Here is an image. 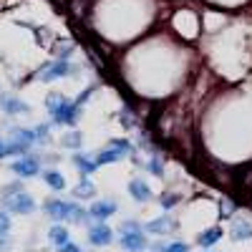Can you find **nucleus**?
Wrapping results in <instances>:
<instances>
[{"label":"nucleus","instance_id":"obj_1","mask_svg":"<svg viewBox=\"0 0 252 252\" xmlns=\"http://www.w3.org/2000/svg\"><path fill=\"white\" fill-rule=\"evenodd\" d=\"M43 212L56 222H73V224H83V222H89V212L83 209L78 202H66V199H48L43 204Z\"/></svg>","mask_w":252,"mask_h":252},{"label":"nucleus","instance_id":"obj_2","mask_svg":"<svg viewBox=\"0 0 252 252\" xmlns=\"http://www.w3.org/2000/svg\"><path fill=\"white\" fill-rule=\"evenodd\" d=\"M119 245L124 252H146L149 240H146L144 224H139L136 220H124L119 227Z\"/></svg>","mask_w":252,"mask_h":252},{"label":"nucleus","instance_id":"obj_3","mask_svg":"<svg viewBox=\"0 0 252 252\" xmlns=\"http://www.w3.org/2000/svg\"><path fill=\"white\" fill-rule=\"evenodd\" d=\"M73 73H78V66H73L71 61H53V63L40 68L38 81L40 83H53L58 78H66V76H73Z\"/></svg>","mask_w":252,"mask_h":252},{"label":"nucleus","instance_id":"obj_4","mask_svg":"<svg viewBox=\"0 0 252 252\" xmlns=\"http://www.w3.org/2000/svg\"><path fill=\"white\" fill-rule=\"evenodd\" d=\"M51 116H53V124H58V126H76L81 119V106L76 101L63 98V103L56 111H51Z\"/></svg>","mask_w":252,"mask_h":252},{"label":"nucleus","instance_id":"obj_5","mask_svg":"<svg viewBox=\"0 0 252 252\" xmlns=\"http://www.w3.org/2000/svg\"><path fill=\"white\" fill-rule=\"evenodd\" d=\"M3 207L13 215H33L35 212V199L28 192H18L13 197H3Z\"/></svg>","mask_w":252,"mask_h":252},{"label":"nucleus","instance_id":"obj_6","mask_svg":"<svg viewBox=\"0 0 252 252\" xmlns=\"http://www.w3.org/2000/svg\"><path fill=\"white\" fill-rule=\"evenodd\" d=\"M89 245L94 247H109L114 242V229L106 224V222H94L89 224Z\"/></svg>","mask_w":252,"mask_h":252},{"label":"nucleus","instance_id":"obj_7","mask_svg":"<svg viewBox=\"0 0 252 252\" xmlns=\"http://www.w3.org/2000/svg\"><path fill=\"white\" fill-rule=\"evenodd\" d=\"M10 169H13V174H18L20 179H31V177H35V174L40 172V161H38V157L26 154V157H20L18 161H13Z\"/></svg>","mask_w":252,"mask_h":252},{"label":"nucleus","instance_id":"obj_8","mask_svg":"<svg viewBox=\"0 0 252 252\" xmlns=\"http://www.w3.org/2000/svg\"><path fill=\"white\" fill-rule=\"evenodd\" d=\"M119 212V204L114 199H96L91 207H89V217L94 222H106L109 217H114Z\"/></svg>","mask_w":252,"mask_h":252},{"label":"nucleus","instance_id":"obj_9","mask_svg":"<svg viewBox=\"0 0 252 252\" xmlns=\"http://www.w3.org/2000/svg\"><path fill=\"white\" fill-rule=\"evenodd\" d=\"M229 240L232 242L252 240V220H247V217H232L229 220Z\"/></svg>","mask_w":252,"mask_h":252},{"label":"nucleus","instance_id":"obj_10","mask_svg":"<svg viewBox=\"0 0 252 252\" xmlns=\"http://www.w3.org/2000/svg\"><path fill=\"white\" fill-rule=\"evenodd\" d=\"M177 227H179V224H177L174 217L164 215V217H157V220H152V222H146V224H144V232H146V235H159V237H164V235L174 232Z\"/></svg>","mask_w":252,"mask_h":252},{"label":"nucleus","instance_id":"obj_11","mask_svg":"<svg viewBox=\"0 0 252 252\" xmlns=\"http://www.w3.org/2000/svg\"><path fill=\"white\" fill-rule=\"evenodd\" d=\"M129 194H131V199H134V202H139V204L152 202V197H154L149 182H146L144 177H134V179L129 182Z\"/></svg>","mask_w":252,"mask_h":252},{"label":"nucleus","instance_id":"obj_12","mask_svg":"<svg viewBox=\"0 0 252 252\" xmlns=\"http://www.w3.org/2000/svg\"><path fill=\"white\" fill-rule=\"evenodd\" d=\"M71 161H73V166L78 169V174H81V177H91V174L98 169V164H96L94 154H83V152H76V154L71 157Z\"/></svg>","mask_w":252,"mask_h":252},{"label":"nucleus","instance_id":"obj_13","mask_svg":"<svg viewBox=\"0 0 252 252\" xmlns=\"http://www.w3.org/2000/svg\"><path fill=\"white\" fill-rule=\"evenodd\" d=\"M0 109H3L8 116H15V114H28L31 106L26 101H20L18 96H10V94H3L0 96Z\"/></svg>","mask_w":252,"mask_h":252},{"label":"nucleus","instance_id":"obj_14","mask_svg":"<svg viewBox=\"0 0 252 252\" xmlns=\"http://www.w3.org/2000/svg\"><path fill=\"white\" fill-rule=\"evenodd\" d=\"M222 227H217V224H212V227H207V229H202V232L197 235V245L202 247V250H212L220 240H222Z\"/></svg>","mask_w":252,"mask_h":252},{"label":"nucleus","instance_id":"obj_15","mask_svg":"<svg viewBox=\"0 0 252 252\" xmlns=\"http://www.w3.org/2000/svg\"><path fill=\"white\" fill-rule=\"evenodd\" d=\"M94 159H96V164L98 166H103V164H119V161H124L126 159V154H121L119 149H114V146H103V149H98L96 154H94Z\"/></svg>","mask_w":252,"mask_h":252},{"label":"nucleus","instance_id":"obj_16","mask_svg":"<svg viewBox=\"0 0 252 252\" xmlns=\"http://www.w3.org/2000/svg\"><path fill=\"white\" fill-rule=\"evenodd\" d=\"M48 240H51V245H53L56 250L63 247V245H68V242H71L68 227H66V224H53V227L48 229Z\"/></svg>","mask_w":252,"mask_h":252},{"label":"nucleus","instance_id":"obj_17","mask_svg":"<svg viewBox=\"0 0 252 252\" xmlns=\"http://www.w3.org/2000/svg\"><path fill=\"white\" fill-rule=\"evenodd\" d=\"M10 141H15L18 146H23V149L28 152L33 144H38V139H35V129H13Z\"/></svg>","mask_w":252,"mask_h":252},{"label":"nucleus","instance_id":"obj_18","mask_svg":"<svg viewBox=\"0 0 252 252\" xmlns=\"http://www.w3.org/2000/svg\"><path fill=\"white\" fill-rule=\"evenodd\" d=\"M73 197L76 199H94L96 197V184L89 177H81V182L73 187Z\"/></svg>","mask_w":252,"mask_h":252},{"label":"nucleus","instance_id":"obj_19","mask_svg":"<svg viewBox=\"0 0 252 252\" xmlns=\"http://www.w3.org/2000/svg\"><path fill=\"white\" fill-rule=\"evenodd\" d=\"M43 182L53 189V192H63V189H66V177H63L58 169H46L43 172Z\"/></svg>","mask_w":252,"mask_h":252},{"label":"nucleus","instance_id":"obj_20","mask_svg":"<svg viewBox=\"0 0 252 252\" xmlns=\"http://www.w3.org/2000/svg\"><path fill=\"white\" fill-rule=\"evenodd\" d=\"M144 169L149 172V174H154L157 179H161V177H164V157H159V154H152L149 159L144 161Z\"/></svg>","mask_w":252,"mask_h":252},{"label":"nucleus","instance_id":"obj_21","mask_svg":"<svg viewBox=\"0 0 252 252\" xmlns=\"http://www.w3.org/2000/svg\"><path fill=\"white\" fill-rule=\"evenodd\" d=\"M109 146H114V149H119V152H121V154H126V157H136V146H134L129 139H124V136L111 139V141H109Z\"/></svg>","mask_w":252,"mask_h":252},{"label":"nucleus","instance_id":"obj_22","mask_svg":"<svg viewBox=\"0 0 252 252\" xmlns=\"http://www.w3.org/2000/svg\"><path fill=\"white\" fill-rule=\"evenodd\" d=\"M235 212H237V204L229 197H222L220 199V220H232Z\"/></svg>","mask_w":252,"mask_h":252},{"label":"nucleus","instance_id":"obj_23","mask_svg":"<svg viewBox=\"0 0 252 252\" xmlns=\"http://www.w3.org/2000/svg\"><path fill=\"white\" fill-rule=\"evenodd\" d=\"M81 144H83V136L78 131H68L61 139V146H66V149H81Z\"/></svg>","mask_w":252,"mask_h":252},{"label":"nucleus","instance_id":"obj_24","mask_svg":"<svg viewBox=\"0 0 252 252\" xmlns=\"http://www.w3.org/2000/svg\"><path fill=\"white\" fill-rule=\"evenodd\" d=\"M179 199H182V197H179L177 192H164V194L159 197V207L164 209V212H169V209H174V207L179 204Z\"/></svg>","mask_w":252,"mask_h":252},{"label":"nucleus","instance_id":"obj_25","mask_svg":"<svg viewBox=\"0 0 252 252\" xmlns=\"http://www.w3.org/2000/svg\"><path fill=\"white\" fill-rule=\"evenodd\" d=\"M73 51H76V43H73V40H63V43L56 48V56H58V61H68Z\"/></svg>","mask_w":252,"mask_h":252},{"label":"nucleus","instance_id":"obj_26","mask_svg":"<svg viewBox=\"0 0 252 252\" xmlns=\"http://www.w3.org/2000/svg\"><path fill=\"white\" fill-rule=\"evenodd\" d=\"M35 139H38V144H48L51 141V126L48 124L35 126Z\"/></svg>","mask_w":252,"mask_h":252},{"label":"nucleus","instance_id":"obj_27","mask_svg":"<svg viewBox=\"0 0 252 252\" xmlns=\"http://www.w3.org/2000/svg\"><path fill=\"white\" fill-rule=\"evenodd\" d=\"M164 252H192V250H189L187 242L174 240V242H164Z\"/></svg>","mask_w":252,"mask_h":252},{"label":"nucleus","instance_id":"obj_28","mask_svg":"<svg viewBox=\"0 0 252 252\" xmlns=\"http://www.w3.org/2000/svg\"><path fill=\"white\" fill-rule=\"evenodd\" d=\"M63 98H66L63 94H51V96H46V109H48V114H51V111H56V109L61 106Z\"/></svg>","mask_w":252,"mask_h":252},{"label":"nucleus","instance_id":"obj_29","mask_svg":"<svg viewBox=\"0 0 252 252\" xmlns=\"http://www.w3.org/2000/svg\"><path fill=\"white\" fill-rule=\"evenodd\" d=\"M10 232V215L8 209H0V237Z\"/></svg>","mask_w":252,"mask_h":252},{"label":"nucleus","instance_id":"obj_30","mask_svg":"<svg viewBox=\"0 0 252 252\" xmlns=\"http://www.w3.org/2000/svg\"><path fill=\"white\" fill-rule=\"evenodd\" d=\"M18 192H23V184H20V182H13V184L3 187V197H13V194H18Z\"/></svg>","mask_w":252,"mask_h":252},{"label":"nucleus","instance_id":"obj_31","mask_svg":"<svg viewBox=\"0 0 252 252\" xmlns=\"http://www.w3.org/2000/svg\"><path fill=\"white\" fill-rule=\"evenodd\" d=\"M94 91H96V86H89L86 91H81V94H78V98H76V103H78V106H81V109H83V103H86V101H89V98L94 96Z\"/></svg>","mask_w":252,"mask_h":252},{"label":"nucleus","instance_id":"obj_32","mask_svg":"<svg viewBox=\"0 0 252 252\" xmlns=\"http://www.w3.org/2000/svg\"><path fill=\"white\" fill-rule=\"evenodd\" d=\"M121 126H124V129H134V114L131 111H121Z\"/></svg>","mask_w":252,"mask_h":252},{"label":"nucleus","instance_id":"obj_33","mask_svg":"<svg viewBox=\"0 0 252 252\" xmlns=\"http://www.w3.org/2000/svg\"><path fill=\"white\" fill-rule=\"evenodd\" d=\"M58 252H83L76 242H68V245H63V247H58Z\"/></svg>","mask_w":252,"mask_h":252},{"label":"nucleus","instance_id":"obj_34","mask_svg":"<svg viewBox=\"0 0 252 252\" xmlns=\"http://www.w3.org/2000/svg\"><path fill=\"white\" fill-rule=\"evenodd\" d=\"M13 247V240L8 237V235H3V237H0V252H5V250H10Z\"/></svg>","mask_w":252,"mask_h":252},{"label":"nucleus","instance_id":"obj_35","mask_svg":"<svg viewBox=\"0 0 252 252\" xmlns=\"http://www.w3.org/2000/svg\"><path fill=\"white\" fill-rule=\"evenodd\" d=\"M149 252H164V242H154V245H149Z\"/></svg>","mask_w":252,"mask_h":252},{"label":"nucleus","instance_id":"obj_36","mask_svg":"<svg viewBox=\"0 0 252 252\" xmlns=\"http://www.w3.org/2000/svg\"><path fill=\"white\" fill-rule=\"evenodd\" d=\"M3 144H5V141H3V139H0V149H3Z\"/></svg>","mask_w":252,"mask_h":252},{"label":"nucleus","instance_id":"obj_37","mask_svg":"<svg viewBox=\"0 0 252 252\" xmlns=\"http://www.w3.org/2000/svg\"><path fill=\"white\" fill-rule=\"evenodd\" d=\"M204 252H212V250H204Z\"/></svg>","mask_w":252,"mask_h":252}]
</instances>
